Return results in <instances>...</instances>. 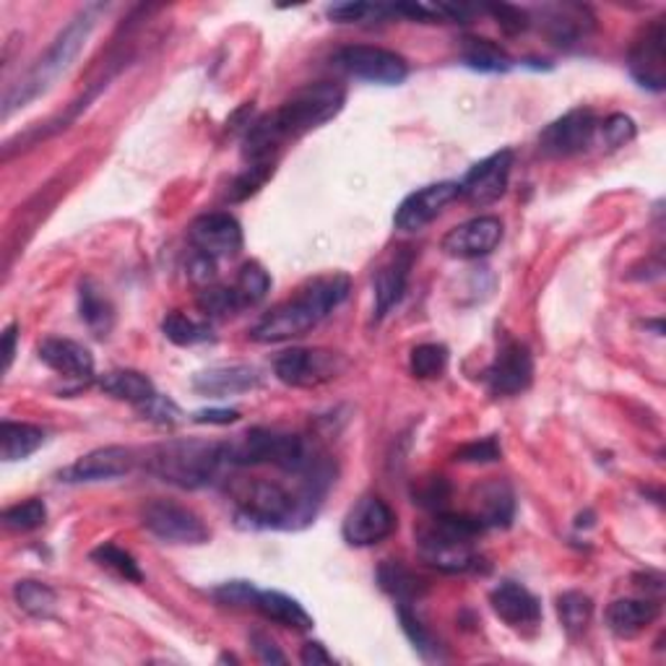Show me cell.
Wrapping results in <instances>:
<instances>
[{"label":"cell","mask_w":666,"mask_h":666,"mask_svg":"<svg viewBox=\"0 0 666 666\" xmlns=\"http://www.w3.org/2000/svg\"><path fill=\"white\" fill-rule=\"evenodd\" d=\"M99 11L102 9L91 5V9H84L78 16H73L71 22L65 24V29L52 39V45L45 50V55H39L37 63L32 65V69L26 71L9 91H5L3 118H11L16 110H24L29 102L48 95L52 86L71 71V65L76 63L78 55H82L91 32H95V26L99 22Z\"/></svg>","instance_id":"obj_3"},{"label":"cell","mask_w":666,"mask_h":666,"mask_svg":"<svg viewBox=\"0 0 666 666\" xmlns=\"http://www.w3.org/2000/svg\"><path fill=\"white\" fill-rule=\"evenodd\" d=\"M658 612L662 607L651 599H617L607 609L609 630L619 638H632L649 628L651 622H656Z\"/></svg>","instance_id":"obj_24"},{"label":"cell","mask_w":666,"mask_h":666,"mask_svg":"<svg viewBox=\"0 0 666 666\" xmlns=\"http://www.w3.org/2000/svg\"><path fill=\"white\" fill-rule=\"evenodd\" d=\"M226 445H230V458L235 466L271 464L286 471V474L303 477L318 464L305 437L292 435V432L252 428L245 435H239L235 443Z\"/></svg>","instance_id":"obj_6"},{"label":"cell","mask_w":666,"mask_h":666,"mask_svg":"<svg viewBox=\"0 0 666 666\" xmlns=\"http://www.w3.org/2000/svg\"><path fill=\"white\" fill-rule=\"evenodd\" d=\"M461 58L469 69L479 73H508L513 69V58L505 48L488 37H464Z\"/></svg>","instance_id":"obj_29"},{"label":"cell","mask_w":666,"mask_h":666,"mask_svg":"<svg viewBox=\"0 0 666 666\" xmlns=\"http://www.w3.org/2000/svg\"><path fill=\"white\" fill-rule=\"evenodd\" d=\"M39 359L55 370L58 375L73 378V381H91L95 378V357L84 344L71 342V338L50 336L39 344Z\"/></svg>","instance_id":"obj_19"},{"label":"cell","mask_w":666,"mask_h":666,"mask_svg":"<svg viewBox=\"0 0 666 666\" xmlns=\"http://www.w3.org/2000/svg\"><path fill=\"white\" fill-rule=\"evenodd\" d=\"M344 368V357L329 349H286L274 359L276 378L292 388H316L342 375Z\"/></svg>","instance_id":"obj_9"},{"label":"cell","mask_w":666,"mask_h":666,"mask_svg":"<svg viewBox=\"0 0 666 666\" xmlns=\"http://www.w3.org/2000/svg\"><path fill=\"white\" fill-rule=\"evenodd\" d=\"M188 276L196 284H209L211 279L217 276V261H214V258L203 256V252L193 250L190 258H188Z\"/></svg>","instance_id":"obj_50"},{"label":"cell","mask_w":666,"mask_h":666,"mask_svg":"<svg viewBox=\"0 0 666 666\" xmlns=\"http://www.w3.org/2000/svg\"><path fill=\"white\" fill-rule=\"evenodd\" d=\"M378 583H381L385 594H391L398 604H411L415 599L424 594V585L415 572L404 568L402 563H393V559L378 568Z\"/></svg>","instance_id":"obj_30"},{"label":"cell","mask_w":666,"mask_h":666,"mask_svg":"<svg viewBox=\"0 0 666 666\" xmlns=\"http://www.w3.org/2000/svg\"><path fill=\"white\" fill-rule=\"evenodd\" d=\"M45 521H48V505L39 497H29L3 510V526L9 531H18V534L35 531L45 526Z\"/></svg>","instance_id":"obj_34"},{"label":"cell","mask_w":666,"mask_h":666,"mask_svg":"<svg viewBox=\"0 0 666 666\" xmlns=\"http://www.w3.org/2000/svg\"><path fill=\"white\" fill-rule=\"evenodd\" d=\"M557 615L565 632H568L570 638H578L583 636L591 617H594V602L581 594V591H565V594L557 599Z\"/></svg>","instance_id":"obj_32"},{"label":"cell","mask_w":666,"mask_h":666,"mask_svg":"<svg viewBox=\"0 0 666 666\" xmlns=\"http://www.w3.org/2000/svg\"><path fill=\"white\" fill-rule=\"evenodd\" d=\"M136 466V453L123 445H104V448L89 451L86 456L71 464L69 469L60 474V482L69 484H89V482H108L131 474Z\"/></svg>","instance_id":"obj_17"},{"label":"cell","mask_w":666,"mask_h":666,"mask_svg":"<svg viewBox=\"0 0 666 666\" xmlns=\"http://www.w3.org/2000/svg\"><path fill=\"white\" fill-rule=\"evenodd\" d=\"M448 368V349L443 344H419L409 355V370L419 381L441 378Z\"/></svg>","instance_id":"obj_33"},{"label":"cell","mask_w":666,"mask_h":666,"mask_svg":"<svg viewBox=\"0 0 666 666\" xmlns=\"http://www.w3.org/2000/svg\"><path fill=\"white\" fill-rule=\"evenodd\" d=\"M144 526L149 534L162 539L166 544H196L209 542L211 531L203 523V518L196 510L185 508V505L172 503V499H151L144 508Z\"/></svg>","instance_id":"obj_7"},{"label":"cell","mask_w":666,"mask_h":666,"mask_svg":"<svg viewBox=\"0 0 666 666\" xmlns=\"http://www.w3.org/2000/svg\"><path fill=\"white\" fill-rule=\"evenodd\" d=\"M243 226L232 214L214 211V214L198 217L190 224V245L193 250L214 258V261H226L235 258L243 250Z\"/></svg>","instance_id":"obj_14"},{"label":"cell","mask_w":666,"mask_h":666,"mask_svg":"<svg viewBox=\"0 0 666 666\" xmlns=\"http://www.w3.org/2000/svg\"><path fill=\"white\" fill-rule=\"evenodd\" d=\"M329 18L336 24H362V22H385L393 16V5L385 3H336L329 5Z\"/></svg>","instance_id":"obj_38"},{"label":"cell","mask_w":666,"mask_h":666,"mask_svg":"<svg viewBox=\"0 0 666 666\" xmlns=\"http://www.w3.org/2000/svg\"><path fill=\"white\" fill-rule=\"evenodd\" d=\"M78 312H82L86 329L95 336H108L115 325V308H112L110 297L91 279H86L78 289Z\"/></svg>","instance_id":"obj_27"},{"label":"cell","mask_w":666,"mask_h":666,"mask_svg":"<svg viewBox=\"0 0 666 666\" xmlns=\"http://www.w3.org/2000/svg\"><path fill=\"white\" fill-rule=\"evenodd\" d=\"M162 331H164V336L177 346H196V344L211 342V338H214L211 336L209 325L193 321V318L183 316V312H172V316H166L162 323Z\"/></svg>","instance_id":"obj_35"},{"label":"cell","mask_w":666,"mask_h":666,"mask_svg":"<svg viewBox=\"0 0 666 666\" xmlns=\"http://www.w3.org/2000/svg\"><path fill=\"white\" fill-rule=\"evenodd\" d=\"M198 308L211 318H226L243 310V303H239L235 286H206L198 295Z\"/></svg>","instance_id":"obj_40"},{"label":"cell","mask_w":666,"mask_h":666,"mask_svg":"<svg viewBox=\"0 0 666 666\" xmlns=\"http://www.w3.org/2000/svg\"><path fill=\"white\" fill-rule=\"evenodd\" d=\"M398 619H402V630L406 632V638H409L411 645L422 654L424 658H435L437 651H441V645L435 643V638L430 636L428 630L422 628V622H419L415 612L409 609V604H398Z\"/></svg>","instance_id":"obj_41"},{"label":"cell","mask_w":666,"mask_h":666,"mask_svg":"<svg viewBox=\"0 0 666 666\" xmlns=\"http://www.w3.org/2000/svg\"><path fill=\"white\" fill-rule=\"evenodd\" d=\"M349 292L351 279L346 274L312 279L295 297L266 312L250 329V338L258 344H279L305 336L316 325H321L349 297Z\"/></svg>","instance_id":"obj_2"},{"label":"cell","mask_w":666,"mask_h":666,"mask_svg":"<svg viewBox=\"0 0 666 666\" xmlns=\"http://www.w3.org/2000/svg\"><path fill=\"white\" fill-rule=\"evenodd\" d=\"M499 239H503V222L497 217H477L453 226L443 237L441 248L445 256L458 258V261H474V258L490 256Z\"/></svg>","instance_id":"obj_16"},{"label":"cell","mask_w":666,"mask_h":666,"mask_svg":"<svg viewBox=\"0 0 666 666\" xmlns=\"http://www.w3.org/2000/svg\"><path fill=\"white\" fill-rule=\"evenodd\" d=\"M458 196H461V185L453 183V180L424 185V188H419L411 193V196L404 198L402 206L396 209V214H393V224L402 232L424 230V226L435 222V219L443 214L445 206L456 201Z\"/></svg>","instance_id":"obj_13"},{"label":"cell","mask_w":666,"mask_h":666,"mask_svg":"<svg viewBox=\"0 0 666 666\" xmlns=\"http://www.w3.org/2000/svg\"><path fill=\"white\" fill-rule=\"evenodd\" d=\"M299 662L308 666L318 664H333V656L325 651L323 643H305L303 651H299Z\"/></svg>","instance_id":"obj_52"},{"label":"cell","mask_w":666,"mask_h":666,"mask_svg":"<svg viewBox=\"0 0 666 666\" xmlns=\"http://www.w3.org/2000/svg\"><path fill=\"white\" fill-rule=\"evenodd\" d=\"M274 175V162H256L250 164L248 170L243 172L232 185V201H245V198L252 196L263 188V183Z\"/></svg>","instance_id":"obj_42"},{"label":"cell","mask_w":666,"mask_h":666,"mask_svg":"<svg viewBox=\"0 0 666 666\" xmlns=\"http://www.w3.org/2000/svg\"><path fill=\"white\" fill-rule=\"evenodd\" d=\"M599 120L591 110L576 108L550 123L539 136V149L550 159H568L583 155L594 144Z\"/></svg>","instance_id":"obj_10"},{"label":"cell","mask_w":666,"mask_h":666,"mask_svg":"<svg viewBox=\"0 0 666 666\" xmlns=\"http://www.w3.org/2000/svg\"><path fill=\"white\" fill-rule=\"evenodd\" d=\"M484 11L495 16L497 26L505 32V35H521V32H526V29H529V26H531L529 11L518 9V5L492 3V5H488V9H484Z\"/></svg>","instance_id":"obj_44"},{"label":"cell","mask_w":666,"mask_h":666,"mask_svg":"<svg viewBox=\"0 0 666 666\" xmlns=\"http://www.w3.org/2000/svg\"><path fill=\"white\" fill-rule=\"evenodd\" d=\"M396 529V513L378 495H365L346 513L342 536L349 547H372L388 539Z\"/></svg>","instance_id":"obj_11"},{"label":"cell","mask_w":666,"mask_h":666,"mask_svg":"<svg viewBox=\"0 0 666 666\" xmlns=\"http://www.w3.org/2000/svg\"><path fill=\"white\" fill-rule=\"evenodd\" d=\"M16 342H18V325L9 323L3 331V372L11 370L13 357H16Z\"/></svg>","instance_id":"obj_53"},{"label":"cell","mask_w":666,"mask_h":666,"mask_svg":"<svg viewBox=\"0 0 666 666\" xmlns=\"http://www.w3.org/2000/svg\"><path fill=\"white\" fill-rule=\"evenodd\" d=\"M415 497H417L419 505H424V508L443 510L445 503H448V497H451V488H448V482H445V479L437 477V479H430L428 488L419 490Z\"/></svg>","instance_id":"obj_48"},{"label":"cell","mask_w":666,"mask_h":666,"mask_svg":"<svg viewBox=\"0 0 666 666\" xmlns=\"http://www.w3.org/2000/svg\"><path fill=\"white\" fill-rule=\"evenodd\" d=\"M411 266H415V252L398 250L375 274V321H383L402 303Z\"/></svg>","instance_id":"obj_22"},{"label":"cell","mask_w":666,"mask_h":666,"mask_svg":"<svg viewBox=\"0 0 666 666\" xmlns=\"http://www.w3.org/2000/svg\"><path fill=\"white\" fill-rule=\"evenodd\" d=\"M490 604L495 615L508 622L510 628H523V625H536L542 619V604L529 589L516 581L499 583L490 594Z\"/></svg>","instance_id":"obj_21"},{"label":"cell","mask_w":666,"mask_h":666,"mask_svg":"<svg viewBox=\"0 0 666 666\" xmlns=\"http://www.w3.org/2000/svg\"><path fill=\"white\" fill-rule=\"evenodd\" d=\"M214 596L222 604H226V607H252V604H256L258 589L248 581H232V583L219 585V589L214 591Z\"/></svg>","instance_id":"obj_47"},{"label":"cell","mask_w":666,"mask_h":666,"mask_svg":"<svg viewBox=\"0 0 666 666\" xmlns=\"http://www.w3.org/2000/svg\"><path fill=\"white\" fill-rule=\"evenodd\" d=\"M503 456V448L495 437H482V441L466 443L456 451V461L458 464H495Z\"/></svg>","instance_id":"obj_45"},{"label":"cell","mask_w":666,"mask_h":666,"mask_svg":"<svg viewBox=\"0 0 666 666\" xmlns=\"http://www.w3.org/2000/svg\"><path fill=\"white\" fill-rule=\"evenodd\" d=\"M45 441H48V435H45V430L37 428V424L11 422V419H5V422L0 424V443H3L5 464L24 461L32 453L42 448Z\"/></svg>","instance_id":"obj_28"},{"label":"cell","mask_w":666,"mask_h":666,"mask_svg":"<svg viewBox=\"0 0 666 666\" xmlns=\"http://www.w3.org/2000/svg\"><path fill=\"white\" fill-rule=\"evenodd\" d=\"M484 526L474 516L458 513H437L430 526H424L417 536L419 555L432 568L443 572H466L477 568L479 557L474 552V539L482 534Z\"/></svg>","instance_id":"obj_5"},{"label":"cell","mask_w":666,"mask_h":666,"mask_svg":"<svg viewBox=\"0 0 666 666\" xmlns=\"http://www.w3.org/2000/svg\"><path fill=\"white\" fill-rule=\"evenodd\" d=\"M534 381V357L529 346L508 342L484 370V385L492 396H518Z\"/></svg>","instance_id":"obj_12"},{"label":"cell","mask_w":666,"mask_h":666,"mask_svg":"<svg viewBox=\"0 0 666 666\" xmlns=\"http://www.w3.org/2000/svg\"><path fill=\"white\" fill-rule=\"evenodd\" d=\"M583 16H585V11L578 9V5H555V9H550V16H547L550 37L559 45L576 39L585 26L581 24Z\"/></svg>","instance_id":"obj_39"},{"label":"cell","mask_w":666,"mask_h":666,"mask_svg":"<svg viewBox=\"0 0 666 666\" xmlns=\"http://www.w3.org/2000/svg\"><path fill=\"white\" fill-rule=\"evenodd\" d=\"M13 602L18 604V609L37 619H50L58 607L55 591L39 581H18L13 585Z\"/></svg>","instance_id":"obj_31"},{"label":"cell","mask_w":666,"mask_h":666,"mask_svg":"<svg viewBox=\"0 0 666 666\" xmlns=\"http://www.w3.org/2000/svg\"><path fill=\"white\" fill-rule=\"evenodd\" d=\"M602 136H604V144H607L609 149H619V146L630 144L632 138H636V120H632L630 115H622V112L609 115L602 123Z\"/></svg>","instance_id":"obj_46"},{"label":"cell","mask_w":666,"mask_h":666,"mask_svg":"<svg viewBox=\"0 0 666 666\" xmlns=\"http://www.w3.org/2000/svg\"><path fill=\"white\" fill-rule=\"evenodd\" d=\"M513 170V151L499 149L495 155L484 157L482 162H477L466 172L461 180V196L471 206H490L503 198V193L508 190V180Z\"/></svg>","instance_id":"obj_15"},{"label":"cell","mask_w":666,"mask_h":666,"mask_svg":"<svg viewBox=\"0 0 666 666\" xmlns=\"http://www.w3.org/2000/svg\"><path fill=\"white\" fill-rule=\"evenodd\" d=\"M136 409L141 411L144 419L162 424V428H175L180 419H183V411H180V406L172 402V398L159 396V393L155 398H149L146 404L136 406Z\"/></svg>","instance_id":"obj_43"},{"label":"cell","mask_w":666,"mask_h":666,"mask_svg":"<svg viewBox=\"0 0 666 666\" xmlns=\"http://www.w3.org/2000/svg\"><path fill=\"white\" fill-rule=\"evenodd\" d=\"M344 99L346 95L342 86L329 82L299 89L276 112L252 123L248 136H245V159L250 164L274 162L279 146L303 138L305 133L321 128V125L336 118L344 110Z\"/></svg>","instance_id":"obj_1"},{"label":"cell","mask_w":666,"mask_h":666,"mask_svg":"<svg viewBox=\"0 0 666 666\" xmlns=\"http://www.w3.org/2000/svg\"><path fill=\"white\" fill-rule=\"evenodd\" d=\"M91 559H95L97 565H102V568H108L112 572H118L120 578H125V581L133 583H141L144 581V572L138 568L136 557L131 555V552L120 550L118 544H99V547L91 552Z\"/></svg>","instance_id":"obj_36"},{"label":"cell","mask_w":666,"mask_h":666,"mask_svg":"<svg viewBox=\"0 0 666 666\" xmlns=\"http://www.w3.org/2000/svg\"><path fill=\"white\" fill-rule=\"evenodd\" d=\"M269 289H271V276L266 274L261 263L250 261V263H245L243 269H239L237 282H235V292H237L239 303H243V308L261 303V299L269 295Z\"/></svg>","instance_id":"obj_37"},{"label":"cell","mask_w":666,"mask_h":666,"mask_svg":"<svg viewBox=\"0 0 666 666\" xmlns=\"http://www.w3.org/2000/svg\"><path fill=\"white\" fill-rule=\"evenodd\" d=\"M261 385V372L250 365H219L198 372L193 378V391L209 398H226L237 393H248Z\"/></svg>","instance_id":"obj_20"},{"label":"cell","mask_w":666,"mask_h":666,"mask_svg":"<svg viewBox=\"0 0 666 666\" xmlns=\"http://www.w3.org/2000/svg\"><path fill=\"white\" fill-rule=\"evenodd\" d=\"M99 388L108 393V396L120 398V402H128L133 406H141L149 402V398L157 396L155 383L138 370L104 372V375L99 378Z\"/></svg>","instance_id":"obj_26"},{"label":"cell","mask_w":666,"mask_h":666,"mask_svg":"<svg viewBox=\"0 0 666 666\" xmlns=\"http://www.w3.org/2000/svg\"><path fill=\"white\" fill-rule=\"evenodd\" d=\"M516 516V497L505 482H488L477 492L474 518L488 529H505Z\"/></svg>","instance_id":"obj_23"},{"label":"cell","mask_w":666,"mask_h":666,"mask_svg":"<svg viewBox=\"0 0 666 666\" xmlns=\"http://www.w3.org/2000/svg\"><path fill=\"white\" fill-rule=\"evenodd\" d=\"M226 466H235L230 458V445L209 441H170L157 445L149 456V471L162 482L177 484L183 490H201L214 484Z\"/></svg>","instance_id":"obj_4"},{"label":"cell","mask_w":666,"mask_h":666,"mask_svg":"<svg viewBox=\"0 0 666 666\" xmlns=\"http://www.w3.org/2000/svg\"><path fill=\"white\" fill-rule=\"evenodd\" d=\"M333 65L362 82L396 86L409 76V63L398 52L375 45H349L333 55Z\"/></svg>","instance_id":"obj_8"},{"label":"cell","mask_w":666,"mask_h":666,"mask_svg":"<svg viewBox=\"0 0 666 666\" xmlns=\"http://www.w3.org/2000/svg\"><path fill=\"white\" fill-rule=\"evenodd\" d=\"M252 609H258L266 619L282 625V628H292V630L312 628V617L308 615V609H305L297 599L282 594V591H258Z\"/></svg>","instance_id":"obj_25"},{"label":"cell","mask_w":666,"mask_h":666,"mask_svg":"<svg viewBox=\"0 0 666 666\" xmlns=\"http://www.w3.org/2000/svg\"><path fill=\"white\" fill-rule=\"evenodd\" d=\"M239 419L237 409H201L193 415V422L198 424H232Z\"/></svg>","instance_id":"obj_51"},{"label":"cell","mask_w":666,"mask_h":666,"mask_svg":"<svg viewBox=\"0 0 666 666\" xmlns=\"http://www.w3.org/2000/svg\"><path fill=\"white\" fill-rule=\"evenodd\" d=\"M664 39H666L664 18H656V22L643 32V37L638 39L636 48L630 50V60H628L630 76L636 78L643 89L664 91L666 86Z\"/></svg>","instance_id":"obj_18"},{"label":"cell","mask_w":666,"mask_h":666,"mask_svg":"<svg viewBox=\"0 0 666 666\" xmlns=\"http://www.w3.org/2000/svg\"><path fill=\"white\" fill-rule=\"evenodd\" d=\"M250 645H252V654L258 656V662H263V664H284L286 662V656L279 651L274 638H269L266 632H252Z\"/></svg>","instance_id":"obj_49"}]
</instances>
